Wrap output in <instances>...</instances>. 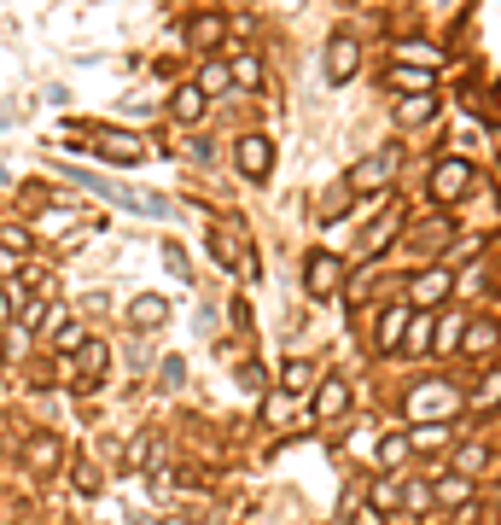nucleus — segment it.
I'll use <instances>...</instances> for the list:
<instances>
[{"mask_svg":"<svg viewBox=\"0 0 501 525\" xmlns=\"http://www.w3.org/2000/svg\"><path fill=\"white\" fill-rule=\"evenodd\" d=\"M467 409V397H461V385L455 380H414L408 391H402V415L414 420H449Z\"/></svg>","mask_w":501,"mask_h":525,"instance_id":"f257e3e1","label":"nucleus"},{"mask_svg":"<svg viewBox=\"0 0 501 525\" xmlns=\"http://www.w3.org/2000/svg\"><path fill=\"white\" fill-rule=\"evenodd\" d=\"M397 170H402V152L397 146H379V152H368L362 164H350V193H385L391 181H397Z\"/></svg>","mask_w":501,"mask_h":525,"instance_id":"f03ea898","label":"nucleus"},{"mask_svg":"<svg viewBox=\"0 0 501 525\" xmlns=\"http://www.w3.org/2000/svg\"><path fill=\"white\" fill-rule=\"evenodd\" d=\"M455 298V275L443 263H426L420 275H408V310H443Z\"/></svg>","mask_w":501,"mask_h":525,"instance_id":"7ed1b4c3","label":"nucleus"},{"mask_svg":"<svg viewBox=\"0 0 501 525\" xmlns=\"http://www.w3.org/2000/svg\"><path fill=\"white\" fill-rule=\"evenodd\" d=\"M472 187V164L467 158H437L432 164V181H426V193H432V205H461Z\"/></svg>","mask_w":501,"mask_h":525,"instance_id":"20e7f679","label":"nucleus"},{"mask_svg":"<svg viewBox=\"0 0 501 525\" xmlns=\"http://www.w3.org/2000/svg\"><path fill=\"white\" fill-rule=\"evenodd\" d=\"M303 292L309 298H338L344 292V263H338L333 251H309L303 257Z\"/></svg>","mask_w":501,"mask_h":525,"instance_id":"39448f33","label":"nucleus"},{"mask_svg":"<svg viewBox=\"0 0 501 525\" xmlns=\"http://www.w3.org/2000/svg\"><path fill=\"white\" fill-rule=\"evenodd\" d=\"M344 415H350V380H344L338 368H321V385H315V409H309V420L338 426Z\"/></svg>","mask_w":501,"mask_h":525,"instance_id":"423d86ee","label":"nucleus"},{"mask_svg":"<svg viewBox=\"0 0 501 525\" xmlns=\"http://www.w3.org/2000/svg\"><path fill=\"white\" fill-rule=\"evenodd\" d=\"M321 65H327V82H333V88H344V82L362 70V41H356L350 30H338L333 41H327V59H321Z\"/></svg>","mask_w":501,"mask_h":525,"instance_id":"0eeeda50","label":"nucleus"},{"mask_svg":"<svg viewBox=\"0 0 501 525\" xmlns=\"http://www.w3.org/2000/svg\"><path fill=\"white\" fill-rule=\"evenodd\" d=\"M408 321H414L408 298H402V304H385V310L373 315V356H391V350H402V333H408Z\"/></svg>","mask_w":501,"mask_h":525,"instance_id":"6e6552de","label":"nucleus"},{"mask_svg":"<svg viewBox=\"0 0 501 525\" xmlns=\"http://www.w3.org/2000/svg\"><path fill=\"white\" fill-rule=\"evenodd\" d=\"M234 158H239V175L245 181H268V170H274V146H268V135H239V146H234Z\"/></svg>","mask_w":501,"mask_h":525,"instance_id":"1a4fd4ad","label":"nucleus"},{"mask_svg":"<svg viewBox=\"0 0 501 525\" xmlns=\"http://www.w3.org/2000/svg\"><path fill=\"white\" fill-rule=\"evenodd\" d=\"M391 65L437 70V65H443V47H437V41H426V35H402V41H391Z\"/></svg>","mask_w":501,"mask_h":525,"instance_id":"9d476101","label":"nucleus"},{"mask_svg":"<svg viewBox=\"0 0 501 525\" xmlns=\"http://www.w3.org/2000/svg\"><path fill=\"white\" fill-rule=\"evenodd\" d=\"M41 333H47V345H53V356H76V350L88 345L82 321H76L70 310H53V315H47V327H41Z\"/></svg>","mask_w":501,"mask_h":525,"instance_id":"9b49d317","label":"nucleus"},{"mask_svg":"<svg viewBox=\"0 0 501 525\" xmlns=\"http://www.w3.org/2000/svg\"><path fill=\"white\" fill-rule=\"evenodd\" d=\"M263 420L274 432H303V426H309V415L298 409V397H286V391H268L263 397Z\"/></svg>","mask_w":501,"mask_h":525,"instance_id":"f8f14e48","label":"nucleus"},{"mask_svg":"<svg viewBox=\"0 0 501 525\" xmlns=\"http://www.w3.org/2000/svg\"><path fill=\"white\" fill-rule=\"evenodd\" d=\"M24 461H30L35 473H53V467L65 461V438H59V432H30V438H24Z\"/></svg>","mask_w":501,"mask_h":525,"instance_id":"ddd939ff","label":"nucleus"},{"mask_svg":"<svg viewBox=\"0 0 501 525\" xmlns=\"http://www.w3.org/2000/svg\"><path fill=\"white\" fill-rule=\"evenodd\" d=\"M443 245H449V222H443V216L414 222V234H408V251H414V257H426V263H432V257H443Z\"/></svg>","mask_w":501,"mask_h":525,"instance_id":"4468645a","label":"nucleus"},{"mask_svg":"<svg viewBox=\"0 0 501 525\" xmlns=\"http://www.w3.org/2000/svg\"><path fill=\"white\" fill-rule=\"evenodd\" d=\"M461 350H467V356H490V350H501V321H490V315H467Z\"/></svg>","mask_w":501,"mask_h":525,"instance_id":"2eb2a0df","label":"nucleus"},{"mask_svg":"<svg viewBox=\"0 0 501 525\" xmlns=\"http://www.w3.org/2000/svg\"><path fill=\"white\" fill-rule=\"evenodd\" d=\"M210 257H216L222 269H239V263H245V240H239V222H216V228H210Z\"/></svg>","mask_w":501,"mask_h":525,"instance_id":"dca6fc26","label":"nucleus"},{"mask_svg":"<svg viewBox=\"0 0 501 525\" xmlns=\"http://www.w3.org/2000/svg\"><path fill=\"white\" fill-rule=\"evenodd\" d=\"M169 321V298H158V292H146V298H134L129 304V327L134 333H158Z\"/></svg>","mask_w":501,"mask_h":525,"instance_id":"f3484780","label":"nucleus"},{"mask_svg":"<svg viewBox=\"0 0 501 525\" xmlns=\"http://www.w3.org/2000/svg\"><path fill=\"white\" fill-rule=\"evenodd\" d=\"M105 368H111V345H105V339H88V345L76 350V380L82 385H100Z\"/></svg>","mask_w":501,"mask_h":525,"instance_id":"a211bd4d","label":"nucleus"},{"mask_svg":"<svg viewBox=\"0 0 501 525\" xmlns=\"http://www.w3.org/2000/svg\"><path fill=\"white\" fill-rule=\"evenodd\" d=\"M368 508H373V520H391V514H402V479L379 473V479L368 485Z\"/></svg>","mask_w":501,"mask_h":525,"instance_id":"6ab92c4d","label":"nucleus"},{"mask_svg":"<svg viewBox=\"0 0 501 525\" xmlns=\"http://www.w3.org/2000/svg\"><path fill=\"white\" fill-rule=\"evenodd\" d=\"M385 88H397L402 100H408V94H437V76H432V70H408V65H385Z\"/></svg>","mask_w":501,"mask_h":525,"instance_id":"aec40b11","label":"nucleus"},{"mask_svg":"<svg viewBox=\"0 0 501 525\" xmlns=\"http://www.w3.org/2000/svg\"><path fill=\"white\" fill-rule=\"evenodd\" d=\"M94 152H100L105 164H140V158H146V140H129V135L111 129V135L94 140Z\"/></svg>","mask_w":501,"mask_h":525,"instance_id":"412c9836","label":"nucleus"},{"mask_svg":"<svg viewBox=\"0 0 501 525\" xmlns=\"http://www.w3.org/2000/svg\"><path fill=\"white\" fill-rule=\"evenodd\" d=\"M490 461H496V455H490V444H478V438L449 450V467H455L461 479H478V473H490Z\"/></svg>","mask_w":501,"mask_h":525,"instance_id":"4be33fe9","label":"nucleus"},{"mask_svg":"<svg viewBox=\"0 0 501 525\" xmlns=\"http://www.w3.org/2000/svg\"><path fill=\"white\" fill-rule=\"evenodd\" d=\"M449 438H455V432H449V420H420V426L408 432V450L432 455V450H449Z\"/></svg>","mask_w":501,"mask_h":525,"instance_id":"5701e85b","label":"nucleus"},{"mask_svg":"<svg viewBox=\"0 0 501 525\" xmlns=\"http://www.w3.org/2000/svg\"><path fill=\"white\" fill-rule=\"evenodd\" d=\"M169 117H175V123H199L204 117V88L199 82H181V88L169 94Z\"/></svg>","mask_w":501,"mask_h":525,"instance_id":"b1692460","label":"nucleus"},{"mask_svg":"<svg viewBox=\"0 0 501 525\" xmlns=\"http://www.w3.org/2000/svg\"><path fill=\"white\" fill-rule=\"evenodd\" d=\"M432 339H437V315L432 310H414L408 333H402V350H408V356H426V350H432Z\"/></svg>","mask_w":501,"mask_h":525,"instance_id":"393cba45","label":"nucleus"},{"mask_svg":"<svg viewBox=\"0 0 501 525\" xmlns=\"http://www.w3.org/2000/svg\"><path fill=\"white\" fill-rule=\"evenodd\" d=\"M309 385H321L315 362H298V356H286V362H280V391H286V397H303Z\"/></svg>","mask_w":501,"mask_h":525,"instance_id":"a878e982","label":"nucleus"},{"mask_svg":"<svg viewBox=\"0 0 501 525\" xmlns=\"http://www.w3.org/2000/svg\"><path fill=\"white\" fill-rule=\"evenodd\" d=\"M222 35H228V24H222L216 12H199V18L187 24V47H193V53H210V47H216Z\"/></svg>","mask_w":501,"mask_h":525,"instance_id":"bb28decb","label":"nucleus"},{"mask_svg":"<svg viewBox=\"0 0 501 525\" xmlns=\"http://www.w3.org/2000/svg\"><path fill=\"white\" fill-rule=\"evenodd\" d=\"M432 508H437L432 479H408V485H402V514H408V520H426Z\"/></svg>","mask_w":501,"mask_h":525,"instance_id":"cd10ccee","label":"nucleus"},{"mask_svg":"<svg viewBox=\"0 0 501 525\" xmlns=\"http://www.w3.org/2000/svg\"><path fill=\"white\" fill-rule=\"evenodd\" d=\"M65 228H76L70 205H41V210H35V228H30V234H41V240H65Z\"/></svg>","mask_w":501,"mask_h":525,"instance_id":"c85d7f7f","label":"nucleus"},{"mask_svg":"<svg viewBox=\"0 0 501 525\" xmlns=\"http://www.w3.org/2000/svg\"><path fill=\"white\" fill-rule=\"evenodd\" d=\"M432 490H437V508H467L472 502V479H461V473H437Z\"/></svg>","mask_w":501,"mask_h":525,"instance_id":"c756f323","label":"nucleus"},{"mask_svg":"<svg viewBox=\"0 0 501 525\" xmlns=\"http://www.w3.org/2000/svg\"><path fill=\"white\" fill-rule=\"evenodd\" d=\"M467 409H472V415H496V409H501V368H490V374H484V380L472 385Z\"/></svg>","mask_w":501,"mask_h":525,"instance_id":"7c9ffc66","label":"nucleus"},{"mask_svg":"<svg viewBox=\"0 0 501 525\" xmlns=\"http://www.w3.org/2000/svg\"><path fill=\"white\" fill-rule=\"evenodd\" d=\"M397 234H402V210L391 205V210H385V216H379V222H373V234H368V240H362V251H368V257H379V251H385V245L397 240Z\"/></svg>","mask_w":501,"mask_h":525,"instance_id":"2f4dec72","label":"nucleus"},{"mask_svg":"<svg viewBox=\"0 0 501 525\" xmlns=\"http://www.w3.org/2000/svg\"><path fill=\"white\" fill-rule=\"evenodd\" d=\"M437 117V94H408V100H397V123H408V129H420V123H432Z\"/></svg>","mask_w":501,"mask_h":525,"instance_id":"473e14b6","label":"nucleus"},{"mask_svg":"<svg viewBox=\"0 0 501 525\" xmlns=\"http://www.w3.org/2000/svg\"><path fill=\"white\" fill-rule=\"evenodd\" d=\"M461 333H467V315H437V339H432V350H443V356H449V350H461Z\"/></svg>","mask_w":501,"mask_h":525,"instance_id":"72a5a7b5","label":"nucleus"},{"mask_svg":"<svg viewBox=\"0 0 501 525\" xmlns=\"http://www.w3.org/2000/svg\"><path fill=\"white\" fill-rule=\"evenodd\" d=\"M193 82H199V88H204V100H210V94H228V88H234V70L210 59V65H199V76H193Z\"/></svg>","mask_w":501,"mask_h":525,"instance_id":"f704fd0d","label":"nucleus"},{"mask_svg":"<svg viewBox=\"0 0 501 525\" xmlns=\"http://www.w3.org/2000/svg\"><path fill=\"white\" fill-rule=\"evenodd\" d=\"M228 70H234V88H245V94H251V88H263V59H257V53H239Z\"/></svg>","mask_w":501,"mask_h":525,"instance_id":"c9c22d12","label":"nucleus"},{"mask_svg":"<svg viewBox=\"0 0 501 525\" xmlns=\"http://www.w3.org/2000/svg\"><path fill=\"white\" fill-rule=\"evenodd\" d=\"M379 275H385L379 263H368L362 275H350V280H344V304H362V298H373V286H379Z\"/></svg>","mask_w":501,"mask_h":525,"instance_id":"e433bc0d","label":"nucleus"},{"mask_svg":"<svg viewBox=\"0 0 501 525\" xmlns=\"http://www.w3.org/2000/svg\"><path fill=\"white\" fill-rule=\"evenodd\" d=\"M408 455H414V450H408V432H397V438L385 432V438H379V467H385V473H397Z\"/></svg>","mask_w":501,"mask_h":525,"instance_id":"4c0bfd02","label":"nucleus"},{"mask_svg":"<svg viewBox=\"0 0 501 525\" xmlns=\"http://www.w3.org/2000/svg\"><path fill=\"white\" fill-rule=\"evenodd\" d=\"M70 485H76V496H100L105 473L94 467V461H70Z\"/></svg>","mask_w":501,"mask_h":525,"instance_id":"58836bf2","label":"nucleus"},{"mask_svg":"<svg viewBox=\"0 0 501 525\" xmlns=\"http://www.w3.org/2000/svg\"><path fill=\"white\" fill-rule=\"evenodd\" d=\"M0 245H6L12 257H24V251L35 245V234H30V228H18V222H0Z\"/></svg>","mask_w":501,"mask_h":525,"instance_id":"ea45409f","label":"nucleus"},{"mask_svg":"<svg viewBox=\"0 0 501 525\" xmlns=\"http://www.w3.org/2000/svg\"><path fill=\"white\" fill-rule=\"evenodd\" d=\"M158 251H164V263H169V275H175V280H193V263H187V251H181L175 240H164Z\"/></svg>","mask_w":501,"mask_h":525,"instance_id":"a19ab883","label":"nucleus"},{"mask_svg":"<svg viewBox=\"0 0 501 525\" xmlns=\"http://www.w3.org/2000/svg\"><path fill=\"white\" fill-rule=\"evenodd\" d=\"M152 450H158V438H152V432H140V438L129 444V461H123V467H146V461H152Z\"/></svg>","mask_w":501,"mask_h":525,"instance_id":"79ce46f5","label":"nucleus"},{"mask_svg":"<svg viewBox=\"0 0 501 525\" xmlns=\"http://www.w3.org/2000/svg\"><path fill=\"white\" fill-rule=\"evenodd\" d=\"M239 385H245V391H263V362H257V356L239 362Z\"/></svg>","mask_w":501,"mask_h":525,"instance_id":"37998d69","label":"nucleus"},{"mask_svg":"<svg viewBox=\"0 0 501 525\" xmlns=\"http://www.w3.org/2000/svg\"><path fill=\"white\" fill-rule=\"evenodd\" d=\"M181 380H187V362H181V356H164V385L175 391Z\"/></svg>","mask_w":501,"mask_h":525,"instance_id":"c03bdc74","label":"nucleus"},{"mask_svg":"<svg viewBox=\"0 0 501 525\" xmlns=\"http://www.w3.org/2000/svg\"><path fill=\"white\" fill-rule=\"evenodd\" d=\"M239 280H251V286L263 280V257H257V251H245V263H239Z\"/></svg>","mask_w":501,"mask_h":525,"instance_id":"a18cd8bd","label":"nucleus"},{"mask_svg":"<svg viewBox=\"0 0 501 525\" xmlns=\"http://www.w3.org/2000/svg\"><path fill=\"white\" fill-rule=\"evenodd\" d=\"M24 345H30V327H6V350L24 356Z\"/></svg>","mask_w":501,"mask_h":525,"instance_id":"49530a36","label":"nucleus"},{"mask_svg":"<svg viewBox=\"0 0 501 525\" xmlns=\"http://www.w3.org/2000/svg\"><path fill=\"white\" fill-rule=\"evenodd\" d=\"M228 315H234L239 333H251V304H245V298H234V310H228Z\"/></svg>","mask_w":501,"mask_h":525,"instance_id":"de8ad7c7","label":"nucleus"},{"mask_svg":"<svg viewBox=\"0 0 501 525\" xmlns=\"http://www.w3.org/2000/svg\"><path fill=\"white\" fill-rule=\"evenodd\" d=\"M82 310H88V315H105V310H111V298H105V292H88V298H82Z\"/></svg>","mask_w":501,"mask_h":525,"instance_id":"09e8293b","label":"nucleus"},{"mask_svg":"<svg viewBox=\"0 0 501 525\" xmlns=\"http://www.w3.org/2000/svg\"><path fill=\"white\" fill-rule=\"evenodd\" d=\"M12 269H18V257H12V251L0 245V275H6V280H18V275H12Z\"/></svg>","mask_w":501,"mask_h":525,"instance_id":"8fccbe9b","label":"nucleus"},{"mask_svg":"<svg viewBox=\"0 0 501 525\" xmlns=\"http://www.w3.org/2000/svg\"><path fill=\"white\" fill-rule=\"evenodd\" d=\"M158 525H193V520H187V514H164Z\"/></svg>","mask_w":501,"mask_h":525,"instance_id":"3c124183","label":"nucleus"},{"mask_svg":"<svg viewBox=\"0 0 501 525\" xmlns=\"http://www.w3.org/2000/svg\"><path fill=\"white\" fill-rule=\"evenodd\" d=\"M437 6H443V12H455V6H461V0H437Z\"/></svg>","mask_w":501,"mask_h":525,"instance_id":"603ef678","label":"nucleus"}]
</instances>
